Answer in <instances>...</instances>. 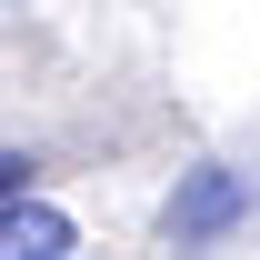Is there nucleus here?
<instances>
[{
  "label": "nucleus",
  "instance_id": "obj_1",
  "mask_svg": "<svg viewBox=\"0 0 260 260\" xmlns=\"http://www.w3.org/2000/svg\"><path fill=\"white\" fill-rule=\"evenodd\" d=\"M240 220H250V180H240L230 160H200V170H180V190H170V210H160L170 250H220Z\"/></svg>",
  "mask_w": 260,
  "mask_h": 260
},
{
  "label": "nucleus",
  "instance_id": "obj_2",
  "mask_svg": "<svg viewBox=\"0 0 260 260\" xmlns=\"http://www.w3.org/2000/svg\"><path fill=\"white\" fill-rule=\"evenodd\" d=\"M10 260H70V220L60 210H40V200H10Z\"/></svg>",
  "mask_w": 260,
  "mask_h": 260
},
{
  "label": "nucleus",
  "instance_id": "obj_3",
  "mask_svg": "<svg viewBox=\"0 0 260 260\" xmlns=\"http://www.w3.org/2000/svg\"><path fill=\"white\" fill-rule=\"evenodd\" d=\"M40 190V160H20V150H10V160H0V200H30Z\"/></svg>",
  "mask_w": 260,
  "mask_h": 260
}]
</instances>
